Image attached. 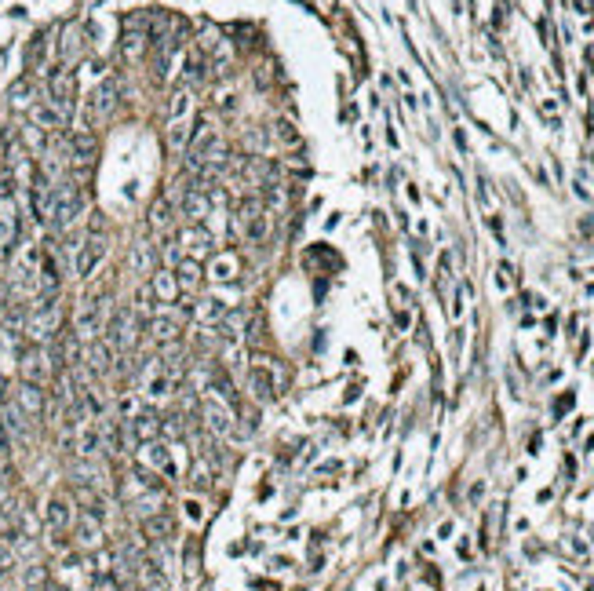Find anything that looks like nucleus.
Instances as JSON below:
<instances>
[{"mask_svg": "<svg viewBox=\"0 0 594 591\" xmlns=\"http://www.w3.org/2000/svg\"><path fill=\"white\" fill-rule=\"evenodd\" d=\"M143 460L154 463V467L165 474V478H176V460H171L168 445L161 442V438H154V442H143Z\"/></svg>", "mask_w": 594, "mask_h": 591, "instance_id": "6", "label": "nucleus"}, {"mask_svg": "<svg viewBox=\"0 0 594 591\" xmlns=\"http://www.w3.org/2000/svg\"><path fill=\"white\" fill-rule=\"evenodd\" d=\"M168 391H171V380H168V373H157L154 380H150V387H146V394H150V398H165Z\"/></svg>", "mask_w": 594, "mask_h": 591, "instance_id": "24", "label": "nucleus"}, {"mask_svg": "<svg viewBox=\"0 0 594 591\" xmlns=\"http://www.w3.org/2000/svg\"><path fill=\"white\" fill-rule=\"evenodd\" d=\"M176 281H179V288H193L197 281H201L197 259H186V263H179V266H176Z\"/></svg>", "mask_w": 594, "mask_h": 591, "instance_id": "20", "label": "nucleus"}, {"mask_svg": "<svg viewBox=\"0 0 594 591\" xmlns=\"http://www.w3.org/2000/svg\"><path fill=\"white\" fill-rule=\"evenodd\" d=\"M248 380H252V391H255V398H263V402H270L277 398V387H274V373L266 365H252L248 369Z\"/></svg>", "mask_w": 594, "mask_h": 591, "instance_id": "8", "label": "nucleus"}, {"mask_svg": "<svg viewBox=\"0 0 594 591\" xmlns=\"http://www.w3.org/2000/svg\"><path fill=\"white\" fill-rule=\"evenodd\" d=\"M113 106H117V80L106 77L95 91H91V106L84 110L88 124H91V121H106L110 113H113Z\"/></svg>", "mask_w": 594, "mask_h": 591, "instance_id": "3", "label": "nucleus"}, {"mask_svg": "<svg viewBox=\"0 0 594 591\" xmlns=\"http://www.w3.org/2000/svg\"><path fill=\"white\" fill-rule=\"evenodd\" d=\"M208 420H212V431H215V434H226V438L237 434V431H234V416H230L219 402L208 405Z\"/></svg>", "mask_w": 594, "mask_h": 591, "instance_id": "13", "label": "nucleus"}, {"mask_svg": "<svg viewBox=\"0 0 594 591\" xmlns=\"http://www.w3.org/2000/svg\"><path fill=\"white\" fill-rule=\"evenodd\" d=\"M182 212L190 216V219H201L204 212H208V194H201V190H190L182 197Z\"/></svg>", "mask_w": 594, "mask_h": 591, "instance_id": "17", "label": "nucleus"}, {"mask_svg": "<svg viewBox=\"0 0 594 591\" xmlns=\"http://www.w3.org/2000/svg\"><path fill=\"white\" fill-rule=\"evenodd\" d=\"M226 154H223V139H219L215 128H208L204 121H197V128L190 135V168H204V165H219Z\"/></svg>", "mask_w": 594, "mask_h": 591, "instance_id": "1", "label": "nucleus"}, {"mask_svg": "<svg viewBox=\"0 0 594 591\" xmlns=\"http://www.w3.org/2000/svg\"><path fill=\"white\" fill-rule=\"evenodd\" d=\"M190 485H193L197 493L212 489V474H208V463H204V460H197V463H193V471H190Z\"/></svg>", "mask_w": 594, "mask_h": 591, "instance_id": "21", "label": "nucleus"}, {"mask_svg": "<svg viewBox=\"0 0 594 591\" xmlns=\"http://www.w3.org/2000/svg\"><path fill=\"white\" fill-rule=\"evenodd\" d=\"M143 526H146V533L154 540H171V529H176V522H171L168 515H150Z\"/></svg>", "mask_w": 594, "mask_h": 591, "instance_id": "15", "label": "nucleus"}, {"mask_svg": "<svg viewBox=\"0 0 594 591\" xmlns=\"http://www.w3.org/2000/svg\"><path fill=\"white\" fill-rule=\"evenodd\" d=\"M182 241H186V248H190V256H193V259H204L208 252H212V237H208L204 230H186Z\"/></svg>", "mask_w": 594, "mask_h": 591, "instance_id": "14", "label": "nucleus"}, {"mask_svg": "<svg viewBox=\"0 0 594 591\" xmlns=\"http://www.w3.org/2000/svg\"><path fill=\"white\" fill-rule=\"evenodd\" d=\"M150 332H154V340H161V343L179 340V318L161 314V318H154V321H150Z\"/></svg>", "mask_w": 594, "mask_h": 591, "instance_id": "12", "label": "nucleus"}, {"mask_svg": "<svg viewBox=\"0 0 594 591\" xmlns=\"http://www.w3.org/2000/svg\"><path fill=\"white\" fill-rule=\"evenodd\" d=\"M274 135L281 139L285 146H296V143H299V135H296V128H292L288 121H274Z\"/></svg>", "mask_w": 594, "mask_h": 591, "instance_id": "27", "label": "nucleus"}, {"mask_svg": "<svg viewBox=\"0 0 594 591\" xmlns=\"http://www.w3.org/2000/svg\"><path fill=\"white\" fill-rule=\"evenodd\" d=\"M66 157H69V165H73V179L84 183L91 165H95V139H91V135H77L73 143H69Z\"/></svg>", "mask_w": 594, "mask_h": 591, "instance_id": "2", "label": "nucleus"}, {"mask_svg": "<svg viewBox=\"0 0 594 591\" xmlns=\"http://www.w3.org/2000/svg\"><path fill=\"white\" fill-rule=\"evenodd\" d=\"M19 409L26 413V416H40V409H44L40 384H29V380H22V384H19Z\"/></svg>", "mask_w": 594, "mask_h": 591, "instance_id": "9", "label": "nucleus"}, {"mask_svg": "<svg viewBox=\"0 0 594 591\" xmlns=\"http://www.w3.org/2000/svg\"><path fill=\"white\" fill-rule=\"evenodd\" d=\"M157 434H161V416L157 413L132 416V438H135V442H154Z\"/></svg>", "mask_w": 594, "mask_h": 591, "instance_id": "7", "label": "nucleus"}, {"mask_svg": "<svg viewBox=\"0 0 594 591\" xmlns=\"http://www.w3.org/2000/svg\"><path fill=\"white\" fill-rule=\"evenodd\" d=\"M165 259H168V266H179V263H182V237H168Z\"/></svg>", "mask_w": 594, "mask_h": 591, "instance_id": "28", "label": "nucleus"}, {"mask_svg": "<svg viewBox=\"0 0 594 591\" xmlns=\"http://www.w3.org/2000/svg\"><path fill=\"white\" fill-rule=\"evenodd\" d=\"M121 416H139V402L135 398H121Z\"/></svg>", "mask_w": 594, "mask_h": 591, "instance_id": "34", "label": "nucleus"}, {"mask_svg": "<svg viewBox=\"0 0 594 591\" xmlns=\"http://www.w3.org/2000/svg\"><path fill=\"white\" fill-rule=\"evenodd\" d=\"M48 99L59 113H69L73 110V73L66 69H55L51 73V88H48Z\"/></svg>", "mask_w": 594, "mask_h": 591, "instance_id": "5", "label": "nucleus"}, {"mask_svg": "<svg viewBox=\"0 0 594 591\" xmlns=\"http://www.w3.org/2000/svg\"><path fill=\"white\" fill-rule=\"evenodd\" d=\"M22 373H26V380H29V384H40V380H44V373H48V369H44V358H40L37 351L22 354Z\"/></svg>", "mask_w": 594, "mask_h": 591, "instance_id": "16", "label": "nucleus"}, {"mask_svg": "<svg viewBox=\"0 0 594 591\" xmlns=\"http://www.w3.org/2000/svg\"><path fill=\"white\" fill-rule=\"evenodd\" d=\"M102 256H106V237H102L99 230L91 227L84 248H80V256H77V266H73L77 277H91V274H95V266L102 263Z\"/></svg>", "mask_w": 594, "mask_h": 591, "instance_id": "4", "label": "nucleus"}, {"mask_svg": "<svg viewBox=\"0 0 594 591\" xmlns=\"http://www.w3.org/2000/svg\"><path fill=\"white\" fill-rule=\"evenodd\" d=\"M37 117H40V124H48V128H59V117H62V113L55 110V106H40Z\"/></svg>", "mask_w": 594, "mask_h": 591, "instance_id": "31", "label": "nucleus"}, {"mask_svg": "<svg viewBox=\"0 0 594 591\" xmlns=\"http://www.w3.org/2000/svg\"><path fill=\"white\" fill-rule=\"evenodd\" d=\"M186 113H190V91L179 88L176 99H171V121H186Z\"/></svg>", "mask_w": 594, "mask_h": 591, "instance_id": "22", "label": "nucleus"}, {"mask_svg": "<svg viewBox=\"0 0 594 591\" xmlns=\"http://www.w3.org/2000/svg\"><path fill=\"white\" fill-rule=\"evenodd\" d=\"M69 522H73L69 500H66V496H51V500H48V526L55 533H62V529H69Z\"/></svg>", "mask_w": 594, "mask_h": 591, "instance_id": "10", "label": "nucleus"}, {"mask_svg": "<svg viewBox=\"0 0 594 591\" xmlns=\"http://www.w3.org/2000/svg\"><path fill=\"white\" fill-rule=\"evenodd\" d=\"M215 277H234V259H219L215 263Z\"/></svg>", "mask_w": 594, "mask_h": 591, "instance_id": "33", "label": "nucleus"}, {"mask_svg": "<svg viewBox=\"0 0 594 591\" xmlns=\"http://www.w3.org/2000/svg\"><path fill=\"white\" fill-rule=\"evenodd\" d=\"M201 318L204 321H223V303H219V296H212V299H204V307H201Z\"/></svg>", "mask_w": 594, "mask_h": 591, "instance_id": "29", "label": "nucleus"}, {"mask_svg": "<svg viewBox=\"0 0 594 591\" xmlns=\"http://www.w3.org/2000/svg\"><path fill=\"white\" fill-rule=\"evenodd\" d=\"M150 223H154L157 230H161V227H168V223H171V205H168V201H157V205H154V212H150Z\"/></svg>", "mask_w": 594, "mask_h": 591, "instance_id": "25", "label": "nucleus"}, {"mask_svg": "<svg viewBox=\"0 0 594 591\" xmlns=\"http://www.w3.org/2000/svg\"><path fill=\"white\" fill-rule=\"evenodd\" d=\"M186 511H190V518H201V515H204V507L197 504V500H190V504H186Z\"/></svg>", "mask_w": 594, "mask_h": 591, "instance_id": "35", "label": "nucleus"}, {"mask_svg": "<svg viewBox=\"0 0 594 591\" xmlns=\"http://www.w3.org/2000/svg\"><path fill=\"white\" fill-rule=\"evenodd\" d=\"M99 442H102V434L95 431V427H88V431L80 434V453H84V456H95V453H99Z\"/></svg>", "mask_w": 594, "mask_h": 591, "instance_id": "23", "label": "nucleus"}, {"mask_svg": "<svg viewBox=\"0 0 594 591\" xmlns=\"http://www.w3.org/2000/svg\"><path fill=\"white\" fill-rule=\"evenodd\" d=\"M11 460V431H8V424L0 420V463H8Z\"/></svg>", "mask_w": 594, "mask_h": 591, "instance_id": "30", "label": "nucleus"}, {"mask_svg": "<svg viewBox=\"0 0 594 591\" xmlns=\"http://www.w3.org/2000/svg\"><path fill=\"white\" fill-rule=\"evenodd\" d=\"M143 44H146V33H124V40H121V55H124V59L128 62H132V59H139V55H143Z\"/></svg>", "mask_w": 594, "mask_h": 591, "instance_id": "19", "label": "nucleus"}, {"mask_svg": "<svg viewBox=\"0 0 594 591\" xmlns=\"http://www.w3.org/2000/svg\"><path fill=\"white\" fill-rule=\"evenodd\" d=\"M150 288H154V296L165 299V303H168V299H176V296H179L176 270H157V274H154V285H150Z\"/></svg>", "mask_w": 594, "mask_h": 591, "instance_id": "11", "label": "nucleus"}, {"mask_svg": "<svg viewBox=\"0 0 594 591\" xmlns=\"http://www.w3.org/2000/svg\"><path fill=\"white\" fill-rule=\"evenodd\" d=\"M132 263L139 266V270H154V263H157L154 245H150V241H135V248H132Z\"/></svg>", "mask_w": 594, "mask_h": 591, "instance_id": "18", "label": "nucleus"}, {"mask_svg": "<svg viewBox=\"0 0 594 591\" xmlns=\"http://www.w3.org/2000/svg\"><path fill=\"white\" fill-rule=\"evenodd\" d=\"M168 146H171V150H182V146H186V121H171V128H168Z\"/></svg>", "mask_w": 594, "mask_h": 591, "instance_id": "26", "label": "nucleus"}, {"mask_svg": "<svg viewBox=\"0 0 594 591\" xmlns=\"http://www.w3.org/2000/svg\"><path fill=\"white\" fill-rule=\"evenodd\" d=\"M11 566H15V555H11V544L8 540H0V577H4Z\"/></svg>", "mask_w": 594, "mask_h": 591, "instance_id": "32", "label": "nucleus"}]
</instances>
